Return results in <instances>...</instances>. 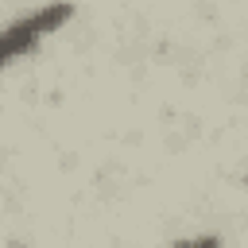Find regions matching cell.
I'll return each instance as SVG.
<instances>
[{
  "label": "cell",
  "mask_w": 248,
  "mask_h": 248,
  "mask_svg": "<svg viewBox=\"0 0 248 248\" xmlns=\"http://www.w3.org/2000/svg\"><path fill=\"white\" fill-rule=\"evenodd\" d=\"M74 19V4H43L31 8L23 16H16L12 23L0 27V70H8L16 58L31 54L39 43H46L54 31H62Z\"/></svg>",
  "instance_id": "6da1fadb"
},
{
  "label": "cell",
  "mask_w": 248,
  "mask_h": 248,
  "mask_svg": "<svg viewBox=\"0 0 248 248\" xmlns=\"http://www.w3.org/2000/svg\"><path fill=\"white\" fill-rule=\"evenodd\" d=\"M174 248H221V240H217L213 232H202V236H186V240H178Z\"/></svg>",
  "instance_id": "7a4b0ae2"
}]
</instances>
